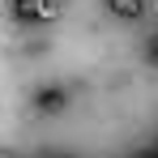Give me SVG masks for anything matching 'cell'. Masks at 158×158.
I'll return each instance as SVG.
<instances>
[{
    "instance_id": "6da1fadb",
    "label": "cell",
    "mask_w": 158,
    "mask_h": 158,
    "mask_svg": "<svg viewBox=\"0 0 158 158\" xmlns=\"http://www.w3.org/2000/svg\"><path fill=\"white\" fill-rule=\"evenodd\" d=\"M34 107H39V111H60V107H64V90H60V85H43V90L34 94Z\"/></svg>"
},
{
    "instance_id": "7a4b0ae2",
    "label": "cell",
    "mask_w": 158,
    "mask_h": 158,
    "mask_svg": "<svg viewBox=\"0 0 158 158\" xmlns=\"http://www.w3.org/2000/svg\"><path fill=\"white\" fill-rule=\"evenodd\" d=\"M107 9H111L115 17H124V22H137V17L145 13V0H107Z\"/></svg>"
},
{
    "instance_id": "3957f363",
    "label": "cell",
    "mask_w": 158,
    "mask_h": 158,
    "mask_svg": "<svg viewBox=\"0 0 158 158\" xmlns=\"http://www.w3.org/2000/svg\"><path fill=\"white\" fill-rule=\"evenodd\" d=\"M26 4H30V0H13V9H26Z\"/></svg>"
},
{
    "instance_id": "277c9868",
    "label": "cell",
    "mask_w": 158,
    "mask_h": 158,
    "mask_svg": "<svg viewBox=\"0 0 158 158\" xmlns=\"http://www.w3.org/2000/svg\"><path fill=\"white\" fill-rule=\"evenodd\" d=\"M150 47H154V60H158V34H154V43H150Z\"/></svg>"
}]
</instances>
